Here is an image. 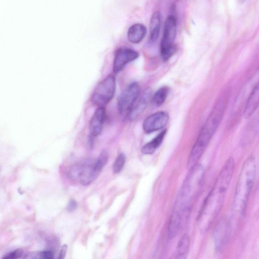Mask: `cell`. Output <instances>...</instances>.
I'll return each mask as SVG.
<instances>
[{"label":"cell","mask_w":259,"mask_h":259,"mask_svg":"<svg viewBox=\"0 0 259 259\" xmlns=\"http://www.w3.org/2000/svg\"><path fill=\"white\" fill-rule=\"evenodd\" d=\"M67 249V245L64 244L62 246L60 251L58 254V258L62 259L64 258L65 256Z\"/></svg>","instance_id":"d4e9b609"},{"label":"cell","mask_w":259,"mask_h":259,"mask_svg":"<svg viewBox=\"0 0 259 259\" xmlns=\"http://www.w3.org/2000/svg\"><path fill=\"white\" fill-rule=\"evenodd\" d=\"M23 250L20 248L16 249L14 251L6 254L3 258H7V259H15L18 258L22 256L23 255Z\"/></svg>","instance_id":"7402d4cb"},{"label":"cell","mask_w":259,"mask_h":259,"mask_svg":"<svg viewBox=\"0 0 259 259\" xmlns=\"http://www.w3.org/2000/svg\"><path fill=\"white\" fill-rule=\"evenodd\" d=\"M190 238L188 235H184L180 239L177 246V257L184 258L186 257L189 248Z\"/></svg>","instance_id":"ac0fdd59"},{"label":"cell","mask_w":259,"mask_h":259,"mask_svg":"<svg viewBox=\"0 0 259 259\" xmlns=\"http://www.w3.org/2000/svg\"><path fill=\"white\" fill-rule=\"evenodd\" d=\"M229 95L226 91L222 93L203 124L189 155V168L197 164L221 123L228 103Z\"/></svg>","instance_id":"7a4b0ae2"},{"label":"cell","mask_w":259,"mask_h":259,"mask_svg":"<svg viewBox=\"0 0 259 259\" xmlns=\"http://www.w3.org/2000/svg\"><path fill=\"white\" fill-rule=\"evenodd\" d=\"M105 119L106 111L104 107H98L94 112L90 122V132L92 136L96 137L101 134Z\"/></svg>","instance_id":"7c38bea8"},{"label":"cell","mask_w":259,"mask_h":259,"mask_svg":"<svg viewBox=\"0 0 259 259\" xmlns=\"http://www.w3.org/2000/svg\"><path fill=\"white\" fill-rule=\"evenodd\" d=\"M77 207V202L73 199H71L67 205L66 209L69 211L74 210Z\"/></svg>","instance_id":"cb8c5ba5"},{"label":"cell","mask_w":259,"mask_h":259,"mask_svg":"<svg viewBox=\"0 0 259 259\" xmlns=\"http://www.w3.org/2000/svg\"><path fill=\"white\" fill-rule=\"evenodd\" d=\"M166 130H163L149 142L146 143L142 148L144 154H153L160 146L166 135Z\"/></svg>","instance_id":"2e32d148"},{"label":"cell","mask_w":259,"mask_h":259,"mask_svg":"<svg viewBox=\"0 0 259 259\" xmlns=\"http://www.w3.org/2000/svg\"><path fill=\"white\" fill-rule=\"evenodd\" d=\"M139 54L136 51L126 47L118 49L113 61V70L115 73L121 71L128 63L137 59Z\"/></svg>","instance_id":"9c48e42d"},{"label":"cell","mask_w":259,"mask_h":259,"mask_svg":"<svg viewBox=\"0 0 259 259\" xmlns=\"http://www.w3.org/2000/svg\"><path fill=\"white\" fill-rule=\"evenodd\" d=\"M140 95V87L137 82L131 83L119 96L117 106L119 112L127 114Z\"/></svg>","instance_id":"52a82bcc"},{"label":"cell","mask_w":259,"mask_h":259,"mask_svg":"<svg viewBox=\"0 0 259 259\" xmlns=\"http://www.w3.org/2000/svg\"><path fill=\"white\" fill-rule=\"evenodd\" d=\"M168 92L169 88L167 87H162L159 89L153 96V103L157 106L162 105L167 97Z\"/></svg>","instance_id":"d6986e66"},{"label":"cell","mask_w":259,"mask_h":259,"mask_svg":"<svg viewBox=\"0 0 259 259\" xmlns=\"http://www.w3.org/2000/svg\"><path fill=\"white\" fill-rule=\"evenodd\" d=\"M161 23V16L159 12H154L152 15L149 23L150 39L153 42L158 37Z\"/></svg>","instance_id":"e0dca14e"},{"label":"cell","mask_w":259,"mask_h":259,"mask_svg":"<svg viewBox=\"0 0 259 259\" xmlns=\"http://www.w3.org/2000/svg\"><path fill=\"white\" fill-rule=\"evenodd\" d=\"M177 19L169 15L166 19L160 43V54L163 61H167L176 52L174 41L177 33Z\"/></svg>","instance_id":"5b68a950"},{"label":"cell","mask_w":259,"mask_h":259,"mask_svg":"<svg viewBox=\"0 0 259 259\" xmlns=\"http://www.w3.org/2000/svg\"><path fill=\"white\" fill-rule=\"evenodd\" d=\"M256 164L250 155L244 162L235 189L232 204V220L239 219L245 212L256 175Z\"/></svg>","instance_id":"3957f363"},{"label":"cell","mask_w":259,"mask_h":259,"mask_svg":"<svg viewBox=\"0 0 259 259\" xmlns=\"http://www.w3.org/2000/svg\"><path fill=\"white\" fill-rule=\"evenodd\" d=\"M204 176L203 166L196 164L190 168L177 197L174 208L188 215L201 186Z\"/></svg>","instance_id":"277c9868"},{"label":"cell","mask_w":259,"mask_h":259,"mask_svg":"<svg viewBox=\"0 0 259 259\" xmlns=\"http://www.w3.org/2000/svg\"><path fill=\"white\" fill-rule=\"evenodd\" d=\"M169 120L168 114L165 111H158L147 117L143 123L144 131L151 133L164 127Z\"/></svg>","instance_id":"30bf717a"},{"label":"cell","mask_w":259,"mask_h":259,"mask_svg":"<svg viewBox=\"0 0 259 259\" xmlns=\"http://www.w3.org/2000/svg\"><path fill=\"white\" fill-rule=\"evenodd\" d=\"M108 153L106 150H103L98 158L95 161V166L96 170L100 173L103 167L107 163Z\"/></svg>","instance_id":"ffe728a7"},{"label":"cell","mask_w":259,"mask_h":259,"mask_svg":"<svg viewBox=\"0 0 259 259\" xmlns=\"http://www.w3.org/2000/svg\"><path fill=\"white\" fill-rule=\"evenodd\" d=\"M99 174L95 168V161H85L81 163L78 181L83 185H88L97 179Z\"/></svg>","instance_id":"4fadbf2b"},{"label":"cell","mask_w":259,"mask_h":259,"mask_svg":"<svg viewBox=\"0 0 259 259\" xmlns=\"http://www.w3.org/2000/svg\"><path fill=\"white\" fill-rule=\"evenodd\" d=\"M247 0H238V2H239V3H244L245 2H246Z\"/></svg>","instance_id":"484cf974"},{"label":"cell","mask_w":259,"mask_h":259,"mask_svg":"<svg viewBox=\"0 0 259 259\" xmlns=\"http://www.w3.org/2000/svg\"><path fill=\"white\" fill-rule=\"evenodd\" d=\"M235 161L230 157L220 172L206 197L198 218L201 231H207L218 216L223 207L235 169Z\"/></svg>","instance_id":"6da1fadb"},{"label":"cell","mask_w":259,"mask_h":259,"mask_svg":"<svg viewBox=\"0 0 259 259\" xmlns=\"http://www.w3.org/2000/svg\"><path fill=\"white\" fill-rule=\"evenodd\" d=\"M125 162V156L120 153L116 157L113 165V171L114 174H118L122 169Z\"/></svg>","instance_id":"44dd1931"},{"label":"cell","mask_w":259,"mask_h":259,"mask_svg":"<svg viewBox=\"0 0 259 259\" xmlns=\"http://www.w3.org/2000/svg\"><path fill=\"white\" fill-rule=\"evenodd\" d=\"M146 34V28L142 24L136 23L128 30L127 38L133 44H138L144 38Z\"/></svg>","instance_id":"9a60e30c"},{"label":"cell","mask_w":259,"mask_h":259,"mask_svg":"<svg viewBox=\"0 0 259 259\" xmlns=\"http://www.w3.org/2000/svg\"><path fill=\"white\" fill-rule=\"evenodd\" d=\"M231 223L223 218L218 223L213 233L214 246L216 251L220 252L225 248L231 232Z\"/></svg>","instance_id":"ba28073f"},{"label":"cell","mask_w":259,"mask_h":259,"mask_svg":"<svg viewBox=\"0 0 259 259\" xmlns=\"http://www.w3.org/2000/svg\"><path fill=\"white\" fill-rule=\"evenodd\" d=\"M115 90V78L113 75H109L95 89L92 97V102L98 107H104L113 98Z\"/></svg>","instance_id":"8992f818"},{"label":"cell","mask_w":259,"mask_h":259,"mask_svg":"<svg viewBox=\"0 0 259 259\" xmlns=\"http://www.w3.org/2000/svg\"><path fill=\"white\" fill-rule=\"evenodd\" d=\"M54 253L50 250H45L39 252V258L44 259H52L54 258Z\"/></svg>","instance_id":"603a6c76"},{"label":"cell","mask_w":259,"mask_h":259,"mask_svg":"<svg viewBox=\"0 0 259 259\" xmlns=\"http://www.w3.org/2000/svg\"><path fill=\"white\" fill-rule=\"evenodd\" d=\"M259 107V79L251 91L243 110L245 118L250 117Z\"/></svg>","instance_id":"5bb4252c"},{"label":"cell","mask_w":259,"mask_h":259,"mask_svg":"<svg viewBox=\"0 0 259 259\" xmlns=\"http://www.w3.org/2000/svg\"><path fill=\"white\" fill-rule=\"evenodd\" d=\"M151 88H147L143 93L140 95L130 111L126 114L127 118L128 120H134L145 110L151 97Z\"/></svg>","instance_id":"8fae6325"}]
</instances>
